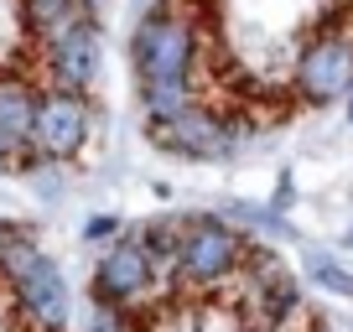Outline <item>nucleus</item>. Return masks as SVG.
I'll return each mask as SVG.
<instances>
[{"label":"nucleus","instance_id":"2eb2a0df","mask_svg":"<svg viewBox=\"0 0 353 332\" xmlns=\"http://www.w3.org/2000/svg\"><path fill=\"white\" fill-rule=\"evenodd\" d=\"M229 218H244V223H254V229H265V234H286V218L254 208V203H229Z\"/></svg>","mask_w":353,"mask_h":332},{"label":"nucleus","instance_id":"6e6552de","mask_svg":"<svg viewBox=\"0 0 353 332\" xmlns=\"http://www.w3.org/2000/svg\"><path fill=\"white\" fill-rule=\"evenodd\" d=\"M296 89L312 104H332L353 89V42L343 37H317L307 52L296 57Z\"/></svg>","mask_w":353,"mask_h":332},{"label":"nucleus","instance_id":"ddd939ff","mask_svg":"<svg viewBox=\"0 0 353 332\" xmlns=\"http://www.w3.org/2000/svg\"><path fill=\"white\" fill-rule=\"evenodd\" d=\"M301 265H307V276H312L317 291H327V296H353V270L343 265V260H332L327 249H307Z\"/></svg>","mask_w":353,"mask_h":332},{"label":"nucleus","instance_id":"6ab92c4d","mask_svg":"<svg viewBox=\"0 0 353 332\" xmlns=\"http://www.w3.org/2000/svg\"><path fill=\"white\" fill-rule=\"evenodd\" d=\"M343 125H353V89L343 94Z\"/></svg>","mask_w":353,"mask_h":332},{"label":"nucleus","instance_id":"39448f33","mask_svg":"<svg viewBox=\"0 0 353 332\" xmlns=\"http://www.w3.org/2000/svg\"><path fill=\"white\" fill-rule=\"evenodd\" d=\"M151 141L172 156H192V161H219L234 151V125L219 120L213 110H203L198 99L182 104L166 120H151Z\"/></svg>","mask_w":353,"mask_h":332},{"label":"nucleus","instance_id":"f8f14e48","mask_svg":"<svg viewBox=\"0 0 353 332\" xmlns=\"http://www.w3.org/2000/svg\"><path fill=\"white\" fill-rule=\"evenodd\" d=\"M182 104H192V78H141V110L145 120H166Z\"/></svg>","mask_w":353,"mask_h":332},{"label":"nucleus","instance_id":"0eeeda50","mask_svg":"<svg viewBox=\"0 0 353 332\" xmlns=\"http://www.w3.org/2000/svg\"><path fill=\"white\" fill-rule=\"evenodd\" d=\"M99 63H104V42H99V21L94 16L47 37V68H52V78L63 89H88L99 78Z\"/></svg>","mask_w":353,"mask_h":332},{"label":"nucleus","instance_id":"f3484780","mask_svg":"<svg viewBox=\"0 0 353 332\" xmlns=\"http://www.w3.org/2000/svg\"><path fill=\"white\" fill-rule=\"evenodd\" d=\"M88 239H114V218H88Z\"/></svg>","mask_w":353,"mask_h":332},{"label":"nucleus","instance_id":"f03ea898","mask_svg":"<svg viewBox=\"0 0 353 332\" xmlns=\"http://www.w3.org/2000/svg\"><path fill=\"white\" fill-rule=\"evenodd\" d=\"M198 32L182 11H151L130 32V63L141 78H192Z\"/></svg>","mask_w":353,"mask_h":332},{"label":"nucleus","instance_id":"aec40b11","mask_svg":"<svg viewBox=\"0 0 353 332\" xmlns=\"http://www.w3.org/2000/svg\"><path fill=\"white\" fill-rule=\"evenodd\" d=\"M317 332H338V327H317Z\"/></svg>","mask_w":353,"mask_h":332},{"label":"nucleus","instance_id":"9d476101","mask_svg":"<svg viewBox=\"0 0 353 332\" xmlns=\"http://www.w3.org/2000/svg\"><path fill=\"white\" fill-rule=\"evenodd\" d=\"M21 16H26V26H32L37 42H47L52 32L94 16V0H21Z\"/></svg>","mask_w":353,"mask_h":332},{"label":"nucleus","instance_id":"9b49d317","mask_svg":"<svg viewBox=\"0 0 353 332\" xmlns=\"http://www.w3.org/2000/svg\"><path fill=\"white\" fill-rule=\"evenodd\" d=\"M130 234L141 239V249H145V260H151L156 276H166V270L176 276V244H182V223H176V218H145V223H135Z\"/></svg>","mask_w":353,"mask_h":332},{"label":"nucleus","instance_id":"dca6fc26","mask_svg":"<svg viewBox=\"0 0 353 332\" xmlns=\"http://www.w3.org/2000/svg\"><path fill=\"white\" fill-rule=\"evenodd\" d=\"M26 156H32V151H26L21 141H11V135H0V172H11V166H21Z\"/></svg>","mask_w":353,"mask_h":332},{"label":"nucleus","instance_id":"f257e3e1","mask_svg":"<svg viewBox=\"0 0 353 332\" xmlns=\"http://www.w3.org/2000/svg\"><path fill=\"white\" fill-rule=\"evenodd\" d=\"M0 276L16 291V307H21V317L32 322L37 332H63L68 327V317H73L68 280L26 234H16V239L0 249Z\"/></svg>","mask_w":353,"mask_h":332},{"label":"nucleus","instance_id":"20e7f679","mask_svg":"<svg viewBox=\"0 0 353 332\" xmlns=\"http://www.w3.org/2000/svg\"><path fill=\"white\" fill-rule=\"evenodd\" d=\"M88 125H94V114H88V99L83 89H47L37 94V120H32V156L37 161H73L78 151L88 145Z\"/></svg>","mask_w":353,"mask_h":332},{"label":"nucleus","instance_id":"a211bd4d","mask_svg":"<svg viewBox=\"0 0 353 332\" xmlns=\"http://www.w3.org/2000/svg\"><path fill=\"white\" fill-rule=\"evenodd\" d=\"M16 234H21V229H16V223H6V218H0V249H6V244H11Z\"/></svg>","mask_w":353,"mask_h":332},{"label":"nucleus","instance_id":"4468645a","mask_svg":"<svg viewBox=\"0 0 353 332\" xmlns=\"http://www.w3.org/2000/svg\"><path fill=\"white\" fill-rule=\"evenodd\" d=\"M83 332H135V317H130V307H120V301L94 296V301H88Z\"/></svg>","mask_w":353,"mask_h":332},{"label":"nucleus","instance_id":"423d86ee","mask_svg":"<svg viewBox=\"0 0 353 332\" xmlns=\"http://www.w3.org/2000/svg\"><path fill=\"white\" fill-rule=\"evenodd\" d=\"M151 280H156V270H151V260H145L135 234H120V239L104 244L99 265H94V296L120 301V307H141Z\"/></svg>","mask_w":353,"mask_h":332},{"label":"nucleus","instance_id":"1a4fd4ad","mask_svg":"<svg viewBox=\"0 0 353 332\" xmlns=\"http://www.w3.org/2000/svg\"><path fill=\"white\" fill-rule=\"evenodd\" d=\"M32 120H37V89L21 83V78H0V135H11V141L26 145L32 141Z\"/></svg>","mask_w":353,"mask_h":332},{"label":"nucleus","instance_id":"7ed1b4c3","mask_svg":"<svg viewBox=\"0 0 353 332\" xmlns=\"http://www.w3.org/2000/svg\"><path fill=\"white\" fill-rule=\"evenodd\" d=\"M244 260V239L234 234L229 218H213V213H198V218H182V244H176V276L188 286H219L239 270Z\"/></svg>","mask_w":353,"mask_h":332}]
</instances>
